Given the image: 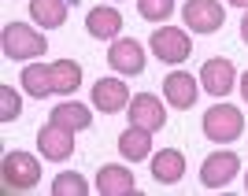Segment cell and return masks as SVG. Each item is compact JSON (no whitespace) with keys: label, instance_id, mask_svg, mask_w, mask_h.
Returning <instances> with one entry per match:
<instances>
[{"label":"cell","instance_id":"obj_1","mask_svg":"<svg viewBox=\"0 0 248 196\" xmlns=\"http://www.w3.org/2000/svg\"><path fill=\"white\" fill-rule=\"evenodd\" d=\"M0 48H4L8 60H37V56L48 52V41H45L33 26H26V22L15 19V22H8V26L0 30Z\"/></svg>","mask_w":248,"mask_h":196},{"label":"cell","instance_id":"obj_2","mask_svg":"<svg viewBox=\"0 0 248 196\" xmlns=\"http://www.w3.org/2000/svg\"><path fill=\"white\" fill-rule=\"evenodd\" d=\"M0 174H4V185L11 193H30L37 181H41V159L30 152H8L4 163H0Z\"/></svg>","mask_w":248,"mask_h":196},{"label":"cell","instance_id":"obj_3","mask_svg":"<svg viewBox=\"0 0 248 196\" xmlns=\"http://www.w3.org/2000/svg\"><path fill=\"white\" fill-rule=\"evenodd\" d=\"M245 134V115L233 107V104H215L204 111V137L207 141H218V145H230Z\"/></svg>","mask_w":248,"mask_h":196},{"label":"cell","instance_id":"obj_4","mask_svg":"<svg viewBox=\"0 0 248 196\" xmlns=\"http://www.w3.org/2000/svg\"><path fill=\"white\" fill-rule=\"evenodd\" d=\"M148 48H152V56L159 63H182V60H189L193 41H189V33L178 30V26H159V30L152 33Z\"/></svg>","mask_w":248,"mask_h":196},{"label":"cell","instance_id":"obj_5","mask_svg":"<svg viewBox=\"0 0 248 196\" xmlns=\"http://www.w3.org/2000/svg\"><path fill=\"white\" fill-rule=\"evenodd\" d=\"M241 170V159L237 152H226V148H218V152H211L200 163V181H204V189H226L233 178H237Z\"/></svg>","mask_w":248,"mask_h":196},{"label":"cell","instance_id":"obj_6","mask_svg":"<svg viewBox=\"0 0 248 196\" xmlns=\"http://www.w3.org/2000/svg\"><path fill=\"white\" fill-rule=\"evenodd\" d=\"M37 152L48 159V163H67L74 155V130H63L48 119V126L37 130Z\"/></svg>","mask_w":248,"mask_h":196},{"label":"cell","instance_id":"obj_7","mask_svg":"<svg viewBox=\"0 0 248 196\" xmlns=\"http://www.w3.org/2000/svg\"><path fill=\"white\" fill-rule=\"evenodd\" d=\"M182 19H186V26L193 33H215L226 22V11H222L218 0H186Z\"/></svg>","mask_w":248,"mask_h":196},{"label":"cell","instance_id":"obj_8","mask_svg":"<svg viewBox=\"0 0 248 196\" xmlns=\"http://www.w3.org/2000/svg\"><path fill=\"white\" fill-rule=\"evenodd\" d=\"M126 115H130V122H134V126H141V130H148V134H155V130H163V126H167L163 100H159L155 93H137V96H130Z\"/></svg>","mask_w":248,"mask_h":196},{"label":"cell","instance_id":"obj_9","mask_svg":"<svg viewBox=\"0 0 248 196\" xmlns=\"http://www.w3.org/2000/svg\"><path fill=\"white\" fill-rule=\"evenodd\" d=\"M108 63H111L115 74H141L145 71V48L134 41V37H115L111 52H108Z\"/></svg>","mask_w":248,"mask_h":196},{"label":"cell","instance_id":"obj_10","mask_svg":"<svg viewBox=\"0 0 248 196\" xmlns=\"http://www.w3.org/2000/svg\"><path fill=\"white\" fill-rule=\"evenodd\" d=\"M200 85H204L211 96H226L233 85H237V67L230 60H222V56H215V60H207L204 67H200Z\"/></svg>","mask_w":248,"mask_h":196},{"label":"cell","instance_id":"obj_11","mask_svg":"<svg viewBox=\"0 0 248 196\" xmlns=\"http://www.w3.org/2000/svg\"><path fill=\"white\" fill-rule=\"evenodd\" d=\"M96 193L100 196H130V193H137L134 170H126L123 163H104L100 170H96Z\"/></svg>","mask_w":248,"mask_h":196},{"label":"cell","instance_id":"obj_12","mask_svg":"<svg viewBox=\"0 0 248 196\" xmlns=\"http://www.w3.org/2000/svg\"><path fill=\"white\" fill-rule=\"evenodd\" d=\"M93 107L104 115H115V111H126L130 107V89H126L123 78H100L93 85Z\"/></svg>","mask_w":248,"mask_h":196},{"label":"cell","instance_id":"obj_13","mask_svg":"<svg viewBox=\"0 0 248 196\" xmlns=\"http://www.w3.org/2000/svg\"><path fill=\"white\" fill-rule=\"evenodd\" d=\"M200 78H193L189 71H170L163 78V96H167V104L170 107H193L197 104V96H200Z\"/></svg>","mask_w":248,"mask_h":196},{"label":"cell","instance_id":"obj_14","mask_svg":"<svg viewBox=\"0 0 248 196\" xmlns=\"http://www.w3.org/2000/svg\"><path fill=\"white\" fill-rule=\"evenodd\" d=\"M85 30H89V37H96V41H115L119 37V30H123V15L115 8H93L89 15H85Z\"/></svg>","mask_w":248,"mask_h":196},{"label":"cell","instance_id":"obj_15","mask_svg":"<svg viewBox=\"0 0 248 196\" xmlns=\"http://www.w3.org/2000/svg\"><path fill=\"white\" fill-rule=\"evenodd\" d=\"M119 155H123V159H130V163L148 159V155H152V134L130 122L123 134H119Z\"/></svg>","mask_w":248,"mask_h":196},{"label":"cell","instance_id":"obj_16","mask_svg":"<svg viewBox=\"0 0 248 196\" xmlns=\"http://www.w3.org/2000/svg\"><path fill=\"white\" fill-rule=\"evenodd\" d=\"M182 174H186V155L178 148H163L152 155V178L159 185H174V181H182Z\"/></svg>","mask_w":248,"mask_h":196},{"label":"cell","instance_id":"obj_17","mask_svg":"<svg viewBox=\"0 0 248 196\" xmlns=\"http://www.w3.org/2000/svg\"><path fill=\"white\" fill-rule=\"evenodd\" d=\"M52 122L63 126V130H74V134H82V130H89L93 126V111L85 107V104L78 100H63L52 107Z\"/></svg>","mask_w":248,"mask_h":196},{"label":"cell","instance_id":"obj_18","mask_svg":"<svg viewBox=\"0 0 248 196\" xmlns=\"http://www.w3.org/2000/svg\"><path fill=\"white\" fill-rule=\"evenodd\" d=\"M74 0H30V19L41 26V30H56L67 22V8Z\"/></svg>","mask_w":248,"mask_h":196},{"label":"cell","instance_id":"obj_19","mask_svg":"<svg viewBox=\"0 0 248 196\" xmlns=\"http://www.w3.org/2000/svg\"><path fill=\"white\" fill-rule=\"evenodd\" d=\"M22 93L26 96H37V100H45L48 93H56V82H52V63L45 67V63H30V67H22Z\"/></svg>","mask_w":248,"mask_h":196},{"label":"cell","instance_id":"obj_20","mask_svg":"<svg viewBox=\"0 0 248 196\" xmlns=\"http://www.w3.org/2000/svg\"><path fill=\"white\" fill-rule=\"evenodd\" d=\"M52 82H56V93H74L82 85V67L78 60H56L52 63Z\"/></svg>","mask_w":248,"mask_h":196},{"label":"cell","instance_id":"obj_21","mask_svg":"<svg viewBox=\"0 0 248 196\" xmlns=\"http://www.w3.org/2000/svg\"><path fill=\"white\" fill-rule=\"evenodd\" d=\"M52 193L56 196H85L89 193V181H85L82 174H74V170H63V174H56V181H52Z\"/></svg>","mask_w":248,"mask_h":196},{"label":"cell","instance_id":"obj_22","mask_svg":"<svg viewBox=\"0 0 248 196\" xmlns=\"http://www.w3.org/2000/svg\"><path fill=\"white\" fill-rule=\"evenodd\" d=\"M137 11L148 22H167L174 15V0H137Z\"/></svg>","mask_w":248,"mask_h":196},{"label":"cell","instance_id":"obj_23","mask_svg":"<svg viewBox=\"0 0 248 196\" xmlns=\"http://www.w3.org/2000/svg\"><path fill=\"white\" fill-rule=\"evenodd\" d=\"M22 115V96L11 85H0V122H15Z\"/></svg>","mask_w":248,"mask_h":196},{"label":"cell","instance_id":"obj_24","mask_svg":"<svg viewBox=\"0 0 248 196\" xmlns=\"http://www.w3.org/2000/svg\"><path fill=\"white\" fill-rule=\"evenodd\" d=\"M241 41L248 45V8H245V19H241Z\"/></svg>","mask_w":248,"mask_h":196},{"label":"cell","instance_id":"obj_25","mask_svg":"<svg viewBox=\"0 0 248 196\" xmlns=\"http://www.w3.org/2000/svg\"><path fill=\"white\" fill-rule=\"evenodd\" d=\"M241 96H245V104H248V74L241 78Z\"/></svg>","mask_w":248,"mask_h":196},{"label":"cell","instance_id":"obj_26","mask_svg":"<svg viewBox=\"0 0 248 196\" xmlns=\"http://www.w3.org/2000/svg\"><path fill=\"white\" fill-rule=\"evenodd\" d=\"M226 4H233V8H248V0H226Z\"/></svg>","mask_w":248,"mask_h":196},{"label":"cell","instance_id":"obj_27","mask_svg":"<svg viewBox=\"0 0 248 196\" xmlns=\"http://www.w3.org/2000/svg\"><path fill=\"white\" fill-rule=\"evenodd\" d=\"M245 189H248V174H245Z\"/></svg>","mask_w":248,"mask_h":196}]
</instances>
